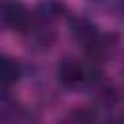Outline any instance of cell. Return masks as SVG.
<instances>
[{
  "label": "cell",
  "instance_id": "1",
  "mask_svg": "<svg viewBox=\"0 0 124 124\" xmlns=\"http://www.w3.org/2000/svg\"><path fill=\"white\" fill-rule=\"evenodd\" d=\"M0 21L8 27L23 29L29 23V14H27V10L21 2L10 0V2H4L0 6Z\"/></svg>",
  "mask_w": 124,
  "mask_h": 124
},
{
  "label": "cell",
  "instance_id": "4",
  "mask_svg": "<svg viewBox=\"0 0 124 124\" xmlns=\"http://www.w3.org/2000/svg\"><path fill=\"white\" fill-rule=\"evenodd\" d=\"M62 12H64V6H60L56 0H43V2L37 6V14H39L43 19L58 17Z\"/></svg>",
  "mask_w": 124,
  "mask_h": 124
},
{
  "label": "cell",
  "instance_id": "3",
  "mask_svg": "<svg viewBox=\"0 0 124 124\" xmlns=\"http://www.w3.org/2000/svg\"><path fill=\"white\" fill-rule=\"evenodd\" d=\"M21 76V68L14 58L0 56V87H12Z\"/></svg>",
  "mask_w": 124,
  "mask_h": 124
},
{
  "label": "cell",
  "instance_id": "2",
  "mask_svg": "<svg viewBox=\"0 0 124 124\" xmlns=\"http://www.w3.org/2000/svg\"><path fill=\"white\" fill-rule=\"evenodd\" d=\"M58 78L66 87H78L89 79V72L81 62L76 60H66L58 68Z\"/></svg>",
  "mask_w": 124,
  "mask_h": 124
}]
</instances>
